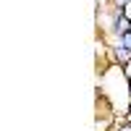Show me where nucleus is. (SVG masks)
Returning a JSON list of instances; mask_svg holds the SVG:
<instances>
[{"label":"nucleus","instance_id":"nucleus-1","mask_svg":"<svg viewBox=\"0 0 131 131\" xmlns=\"http://www.w3.org/2000/svg\"><path fill=\"white\" fill-rule=\"evenodd\" d=\"M115 31H118V34H128V31H131L128 18H118V21H115Z\"/></svg>","mask_w":131,"mask_h":131},{"label":"nucleus","instance_id":"nucleus-2","mask_svg":"<svg viewBox=\"0 0 131 131\" xmlns=\"http://www.w3.org/2000/svg\"><path fill=\"white\" fill-rule=\"evenodd\" d=\"M115 55H118V60H128V58H131V50H128L126 45H121V47L115 50Z\"/></svg>","mask_w":131,"mask_h":131},{"label":"nucleus","instance_id":"nucleus-3","mask_svg":"<svg viewBox=\"0 0 131 131\" xmlns=\"http://www.w3.org/2000/svg\"><path fill=\"white\" fill-rule=\"evenodd\" d=\"M123 45L131 50V31H128V34H123Z\"/></svg>","mask_w":131,"mask_h":131},{"label":"nucleus","instance_id":"nucleus-4","mask_svg":"<svg viewBox=\"0 0 131 131\" xmlns=\"http://www.w3.org/2000/svg\"><path fill=\"white\" fill-rule=\"evenodd\" d=\"M121 131H131V126H126V128H121Z\"/></svg>","mask_w":131,"mask_h":131}]
</instances>
